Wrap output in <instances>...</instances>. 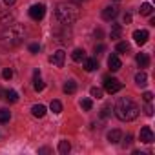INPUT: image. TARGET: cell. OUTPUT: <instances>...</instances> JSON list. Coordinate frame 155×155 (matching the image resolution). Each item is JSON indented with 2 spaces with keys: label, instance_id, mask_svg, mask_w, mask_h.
<instances>
[{
  "label": "cell",
  "instance_id": "31",
  "mask_svg": "<svg viewBox=\"0 0 155 155\" xmlns=\"http://www.w3.org/2000/svg\"><path fill=\"white\" fill-rule=\"evenodd\" d=\"M29 51H31L33 55H37V53L40 51V46H38V44H31V46H29Z\"/></svg>",
  "mask_w": 155,
  "mask_h": 155
},
{
  "label": "cell",
  "instance_id": "24",
  "mask_svg": "<svg viewBox=\"0 0 155 155\" xmlns=\"http://www.w3.org/2000/svg\"><path fill=\"white\" fill-rule=\"evenodd\" d=\"M117 51L119 53H128L130 51V44L128 42H119L117 44Z\"/></svg>",
  "mask_w": 155,
  "mask_h": 155
},
{
  "label": "cell",
  "instance_id": "13",
  "mask_svg": "<svg viewBox=\"0 0 155 155\" xmlns=\"http://www.w3.org/2000/svg\"><path fill=\"white\" fill-rule=\"evenodd\" d=\"M135 60H137L139 68H148V64H150V57H148V53H139V55L135 57Z\"/></svg>",
  "mask_w": 155,
  "mask_h": 155
},
{
  "label": "cell",
  "instance_id": "7",
  "mask_svg": "<svg viewBox=\"0 0 155 155\" xmlns=\"http://www.w3.org/2000/svg\"><path fill=\"white\" fill-rule=\"evenodd\" d=\"M139 137H140V142H144V144H151V142H153V139H155V137H153V131H151V128H150V126H142V128H140V135H139Z\"/></svg>",
  "mask_w": 155,
  "mask_h": 155
},
{
  "label": "cell",
  "instance_id": "17",
  "mask_svg": "<svg viewBox=\"0 0 155 155\" xmlns=\"http://www.w3.org/2000/svg\"><path fill=\"white\" fill-rule=\"evenodd\" d=\"M120 35H122V28H120L119 24H113V26H111V31H110V37H111V40H117V38H120Z\"/></svg>",
  "mask_w": 155,
  "mask_h": 155
},
{
  "label": "cell",
  "instance_id": "40",
  "mask_svg": "<svg viewBox=\"0 0 155 155\" xmlns=\"http://www.w3.org/2000/svg\"><path fill=\"white\" fill-rule=\"evenodd\" d=\"M115 2H120V0H115Z\"/></svg>",
  "mask_w": 155,
  "mask_h": 155
},
{
  "label": "cell",
  "instance_id": "36",
  "mask_svg": "<svg viewBox=\"0 0 155 155\" xmlns=\"http://www.w3.org/2000/svg\"><path fill=\"white\" fill-rule=\"evenodd\" d=\"M95 37L101 38V37H102V29H95Z\"/></svg>",
  "mask_w": 155,
  "mask_h": 155
},
{
  "label": "cell",
  "instance_id": "16",
  "mask_svg": "<svg viewBox=\"0 0 155 155\" xmlns=\"http://www.w3.org/2000/svg\"><path fill=\"white\" fill-rule=\"evenodd\" d=\"M146 82H148V75H146L144 71H139V73L135 75V84H137V86H146Z\"/></svg>",
  "mask_w": 155,
  "mask_h": 155
},
{
  "label": "cell",
  "instance_id": "12",
  "mask_svg": "<svg viewBox=\"0 0 155 155\" xmlns=\"http://www.w3.org/2000/svg\"><path fill=\"white\" fill-rule=\"evenodd\" d=\"M120 139H122V131H120V130H111V131L108 133V140H110L111 144L120 142Z\"/></svg>",
  "mask_w": 155,
  "mask_h": 155
},
{
  "label": "cell",
  "instance_id": "37",
  "mask_svg": "<svg viewBox=\"0 0 155 155\" xmlns=\"http://www.w3.org/2000/svg\"><path fill=\"white\" fill-rule=\"evenodd\" d=\"M4 4H6V6H13V4H15V0H4Z\"/></svg>",
  "mask_w": 155,
  "mask_h": 155
},
{
  "label": "cell",
  "instance_id": "8",
  "mask_svg": "<svg viewBox=\"0 0 155 155\" xmlns=\"http://www.w3.org/2000/svg\"><path fill=\"white\" fill-rule=\"evenodd\" d=\"M133 38H135V42L139 46H144L148 42V38H150V33L146 29H137V31H133Z\"/></svg>",
  "mask_w": 155,
  "mask_h": 155
},
{
  "label": "cell",
  "instance_id": "30",
  "mask_svg": "<svg viewBox=\"0 0 155 155\" xmlns=\"http://www.w3.org/2000/svg\"><path fill=\"white\" fill-rule=\"evenodd\" d=\"M144 113H146L148 117H151V115H153V108H151V104H150V102L144 106Z\"/></svg>",
  "mask_w": 155,
  "mask_h": 155
},
{
  "label": "cell",
  "instance_id": "1",
  "mask_svg": "<svg viewBox=\"0 0 155 155\" xmlns=\"http://www.w3.org/2000/svg\"><path fill=\"white\" fill-rule=\"evenodd\" d=\"M24 37H26V28L20 24H11L0 33V46L6 49L17 48L18 44L24 42Z\"/></svg>",
  "mask_w": 155,
  "mask_h": 155
},
{
  "label": "cell",
  "instance_id": "26",
  "mask_svg": "<svg viewBox=\"0 0 155 155\" xmlns=\"http://www.w3.org/2000/svg\"><path fill=\"white\" fill-rule=\"evenodd\" d=\"M81 106H82V110L90 111V110H91V106H93V102H91L90 99H82V101H81Z\"/></svg>",
  "mask_w": 155,
  "mask_h": 155
},
{
  "label": "cell",
  "instance_id": "32",
  "mask_svg": "<svg viewBox=\"0 0 155 155\" xmlns=\"http://www.w3.org/2000/svg\"><path fill=\"white\" fill-rule=\"evenodd\" d=\"M142 99H144L146 102H151V99H153V95H151L150 91H144V95H142Z\"/></svg>",
  "mask_w": 155,
  "mask_h": 155
},
{
  "label": "cell",
  "instance_id": "18",
  "mask_svg": "<svg viewBox=\"0 0 155 155\" xmlns=\"http://www.w3.org/2000/svg\"><path fill=\"white\" fill-rule=\"evenodd\" d=\"M75 91H77V82H75V81H68V82L64 84V93L73 95Z\"/></svg>",
  "mask_w": 155,
  "mask_h": 155
},
{
  "label": "cell",
  "instance_id": "3",
  "mask_svg": "<svg viewBox=\"0 0 155 155\" xmlns=\"http://www.w3.org/2000/svg\"><path fill=\"white\" fill-rule=\"evenodd\" d=\"M139 111H140L139 106H137L135 101L130 99V97L119 99V102H117V106H115V115H117V119H120V120H124V122L135 120V119L139 117Z\"/></svg>",
  "mask_w": 155,
  "mask_h": 155
},
{
  "label": "cell",
  "instance_id": "39",
  "mask_svg": "<svg viewBox=\"0 0 155 155\" xmlns=\"http://www.w3.org/2000/svg\"><path fill=\"white\" fill-rule=\"evenodd\" d=\"M2 95H4V91H2V90H0V97H2Z\"/></svg>",
  "mask_w": 155,
  "mask_h": 155
},
{
  "label": "cell",
  "instance_id": "11",
  "mask_svg": "<svg viewBox=\"0 0 155 155\" xmlns=\"http://www.w3.org/2000/svg\"><path fill=\"white\" fill-rule=\"evenodd\" d=\"M46 106L44 104H35L33 108H31V113H33V117H37V119H42L44 115H46Z\"/></svg>",
  "mask_w": 155,
  "mask_h": 155
},
{
  "label": "cell",
  "instance_id": "25",
  "mask_svg": "<svg viewBox=\"0 0 155 155\" xmlns=\"http://www.w3.org/2000/svg\"><path fill=\"white\" fill-rule=\"evenodd\" d=\"M33 88H35V91H42V90H44V82L40 81V77H35V84H33Z\"/></svg>",
  "mask_w": 155,
  "mask_h": 155
},
{
  "label": "cell",
  "instance_id": "20",
  "mask_svg": "<svg viewBox=\"0 0 155 155\" xmlns=\"http://www.w3.org/2000/svg\"><path fill=\"white\" fill-rule=\"evenodd\" d=\"M139 13H140V15H144V17H150V15L153 13V6H151V4H148V2H144V4L140 6Z\"/></svg>",
  "mask_w": 155,
  "mask_h": 155
},
{
  "label": "cell",
  "instance_id": "27",
  "mask_svg": "<svg viewBox=\"0 0 155 155\" xmlns=\"http://www.w3.org/2000/svg\"><path fill=\"white\" fill-rule=\"evenodd\" d=\"M110 113H111V106H110V104H106V106L101 110V117H102V119H106V117H110Z\"/></svg>",
  "mask_w": 155,
  "mask_h": 155
},
{
  "label": "cell",
  "instance_id": "6",
  "mask_svg": "<svg viewBox=\"0 0 155 155\" xmlns=\"http://www.w3.org/2000/svg\"><path fill=\"white\" fill-rule=\"evenodd\" d=\"M64 60H66V53H64L62 49L55 51V53L49 57V62H51L53 66H57V68H62V66H64Z\"/></svg>",
  "mask_w": 155,
  "mask_h": 155
},
{
  "label": "cell",
  "instance_id": "29",
  "mask_svg": "<svg viewBox=\"0 0 155 155\" xmlns=\"http://www.w3.org/2000/svg\"><path fill=\"white\" fill-rule=\"evenodd\" d=\"M2 77H4L6 81H9L11 77H13V69H11V68H4V71H2Z\"/></svg>",
  "mask_w": 155,
  "mask_h": 155
},
{
  "label": "cell",
  "instance_id": "38",
  "mask_svg": "<svg viewBox=\"0 0 155 155\" xmlns=\"http://www.w3.org/2000/svg\"><path fill=\"white\" fill-rule=\"evenodd\" d=\"M71 2H73V4H77V6H79V4L82 2V0H71Z\"/></svg>",
  "mask_w": 155,
  "mask_h": 155
},
{
  "label": "cell",
  "instance_id": "22",
  "mask_svg": "<svg viewBox=\"0 0 155 155\" xmlns=\"http://www.w3.org/2000/svg\"><path fill=\"white\" fill-rule=\"evenodd\" d=\"M4 95H6V99H8L9 102H17V101H18V93H17L15 90H8V91H4Z\"/></svg>",
  "mask_w": 155,
  "mask_h": 155
},
{
  "label": "cell",
  "instance_id": "14",
  "mask_svg": "<svg viewBox=\"0 0 155 155\" xmlns=\"http://www.w3.org/2000/svg\"><path fill=\"white\" fill-rule=\"evenodd\" d=\"M71 58H73L75 62H82V60L86 58V51H84V49H81V48H77V49L71 53Z\"/></svg>",
  "mask_w": 155,
  "mask_h": 155
},
{
  "label": "cell",
  "instance_id": "2",
  "mask_svg": "<svg viewBox=\"0 0 155 155\" xmlns=\"http://www.w3.org/2000/svg\"><path fill=\"white\" fill-rule=\"evenodd\" d=\"M79 15H81V11H79V6L77 4H73V2H62V4H58L57 6V9H55V17H57V20L62 24V26H71V24H75L77 20H79Z\"/></svg>",
  "mask_w": 155,
  "mask_h": 155
},
{
  "label": "cell",
  "instance_id": "9",
  "mask_svg": "<svg viewBox=\"0 0 155 155\" xmlns=\"http://www.w3.org/2000/svg\"><path fill=\"white\" fill-rule=\"evenodd\" d=\"M117 15H119V9H117V8H113V6L104 8V11H102V18H104V20H113Z\"/></svg>",
  "mask_w": 155,
  "mask_h": 155
},
{
  "label": "cell",
  "instance_id": "34",
  "mask_svg": "<svg viewBox=\"0 0 155 155\" xmlns=\"http://www.w3.org/2000/svg\"><path fill=\"white\" fill-rule=\"evenodd\" d=\"M131 140H133V137H131V135H126V140H124V146H130V144H131Z\"/></svg>",
  "mask_w": 155,
  "mask_h": 155
},
{
  "label": "cell",
  "instance_id": "4",
  "mask_svg": "<svg viewBox=\"0 0 155 155\" xmlns=\"http://www.w3.org/2000/svg\"><path fill=\"white\" fill-rule=\"evenodd\" d=\"M104 90L110 95H113V93H117V91L122 90V82L119 79H115V77H106V79H104Z\"/></svg>",
  "mask_w": 155,
  "mask_h": 155
},
{
  "label": "cell",
  "instance_id": "5",
  "mask_svg": "<svg viewBox=\"0 0 155 155\" xmlns=\"http://www.w3.org/2000/svg\"><path fill=\"white\" fill-rule=\"evenodd\" d=\"M44 15H46V6L44 4H33L31 8H29V17L33 18V20H42L44 18Z\"/></svg>",
  "mask_w": 155,
  "mask_h": 155
},
{
  "label": "cell",
  "instance_id": "28",
  "mask_svg": "<svg viewBox=\"0 0 155 155\" xmlns=\"http://www.w3.org/2000/svg\"><path fill=\"white\" fill-rule=\"evenodd\" d=\"M90 93H91V97H95V99H101V97H102V90H101V88H91Z\"/></svg>",
  "mask_w": 155,
  "mask_h": 155
},
{
  "label": "cell",
  "instance_id": "19",
  "mask_svg": "<svg viewBox=\"0 0 155 155\" xmlns=\"http://www.w3.org/2000/svg\"><path fill=\"white\" fill-rule=\"evenodd\" d=\"M58 151H60L62 155H68V153L71 151V144H69V140H60V142H58Z\"/></svg>",
  "mask_w": 155,
  "mask_h": 155
},
{
  "label": "cell",
  "instance_id": "33",
  "mask_svg": "<svg viewBox=\"0 0 155 155\" xmlns=\"http://www.w3.org/2000/svg\"><path fill=\"white\" fill-rule=\"evenodd\" d=\"M104 49H106V48H104L102 44H99V46H95V53H97V55H101V53H102Z\"/></svg>",
  "mask_w": 155,
  "mask_h": 155
},
{
  "label": "cell",
  "instance_id": "15",
  "mask_svg": "<svg viewBox=\"0 0 155 155\" xmlns=\"http://www.w3.org/2000/svg\"><path fill=\"white\" fill-rule=\"evenodd\" d=\"M97 68H99L97 58H84V69H86V71H93V69H97Z\"/></svg>",
  "mask_w": 155,
  "mask_h": 155
},
{
  "label": "cell",
  "instance_id": "21",
  "mask_svg": "<svg viewBox=\"0 0 155 155\" xmlns=\"http://www.w3.org/2000/svg\"><path fill=\"white\" fill-rule=\"evenodd\" d=\"M11 119V111L6 108H0V122H9Z\"/></svg>",
  "mask_w": 155,
  "mask_h": 155
},
{
  "label": "cell",
  "instance_id": "35",
  "mask_svg": "<svg viewBox=\"0 0 155 155\" xmlns=\"http://www.w3.org/2000/svg\"><path fill=\"white\" fill-rule=\"evenodd\" d=\"M130 22H131V15L126 13V15H124V24H130Z\"/></svg>",
  "mask_w": 155,
  "mask_h": 155
},
{
  "label": "cell",
  "instance_id": "23",
  "mask_svg": "<svg viewBox=\"0 0 155 155\" xmlns=\"http://www.w3.org/2000/svg\"><path fill=\"white\" fill-rule=\"evenodd\" d=\"M49 110L53 111V113H60L62 111V104H60V101H51V104H49Z\"/></svg>",
  "mask_w": 155,
  "mask_h": 155
},
{
  "label": "cell",
  "instance_id": "10",
  "mask_svg": "<svg viewBox=\"0 0 155 155\" xmlns=\"http://www.w3.org/2000/svg\"><path fill=\"white\" fill-rule=\"evenodd\" d=\"M108 68H110V71H119V69L122 68L120 58H119L117 55H111V57L108 58Z\"/></svg>",
  "mask_w": 155,
  "mask_h": 155
},
{
  "label": "cell",
  "instance_id": "41",
  "mask_svg": "<svg viewBox=\"0 0 155 155\" xmlns=\"http://www.w3.org/2000/svg\"><path fill=\"white\" fill-rule=\"evenodd\" d=\"M0 15H2V9H0Z\"/></svg>",
  "mask_w": 155,
  "mask_h": 155
}]
</instances>
